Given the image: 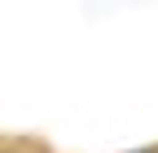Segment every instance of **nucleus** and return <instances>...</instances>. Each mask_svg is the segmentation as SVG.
<instances>
[{"instance_id": "f257e3e1", "label": "nucleus", "mask_w": 158, "mask_h": 153, "mask_svg": "<svg viewBox=\"0 0 158 153\" xmlns=\"http://www.w3.org/2000/svg\"><path fill=\"white\" fill-rule=\"evenodd\" d=\"M0 153H48V149H40L31 140H0Z\"/></svg>"}]
</instances>
